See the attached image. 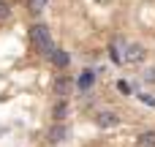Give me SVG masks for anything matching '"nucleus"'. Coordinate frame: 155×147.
<instances>
[{
	"label": "nucleus",
	"mask_w": 155,
	"mask_h": 147,
	"mask_svg": "<svg viewBox=\"0 0 155 147\" xmlns=\"http://www.w3.org/2000/svg\"><path fill=\"white\" fill-rule=\"evenodd\" d=\"M30 41H33V46H35L41 55L52 57L54 46H52V35H49V27H46V25H33V27H30Z\"/></svg>",
	"instance_id": "1"
},
{
	"label": "nucleus",
	"mask_w": 155,
	"mask_h": 147,
	"mask_svg": "<svg viewBox=\"0 0 155 147\" xmlns=\"http://www.w3.org/2000/svg\"><path fill=\"white\" fill-rule=\"evenodd\" d=\"M30 11L38 14V11H41V0H30Z\"/></svg>",
	"instance_id": "12"
},
{
	"label": "nucleus",
	"mask_w": 155,
	"mask_h": 147,
	"mask_svg": "<svg viewBox=\"0 0 155 147\" xmlns=\"http://www.w3.org/2000/svg\"><path fill=\"white\" fill-rule=\"evenodd\" d=\"M49 60H52V63H54V65H57V68H65V65H68V63H71V55H68V52H65V49H54V52H52V57H49Z\"/></svg>",
	"instance_id": "6"
},
{
	"label": "nucleus",
	"mask_w": 155,
	"mask_h": 147,
	"mask_svg": "<svg viewBox=\"0 0 155 147\" xmlns=\"http://www.w3.org/2000/svg\"><path fill=\"white\" fill-rule=\"evenodd\" d=\"M65 136H68V128H65L63 123H54V125H52V128L46 131V139H49L52 145H60V142H63Z\"/></svg>",
	"instance_id": "4"
},
{
	"label": "nucleus",
	"mask_w": 155,
	"mask_h": 147,
	"mask_svg": "<svg viewBox=\"0 0 155 147\" xmlns=\"http://www.w3.org/2000/svg\"><path fill=\"white\" fill-rule=\"evenodd\" d=\"M52 115H54V120L60 123L65 115H68V106H65V101H60V104H54V109H52Z\"/></svg>",
	"instance_id": "8"
},
{
	"label": "nucleus",
	"mask_w": 155,
	"mask_h": 147,
	"mask_svg": "<svg viewBox=\"0 0 155 147\" xmlns=\"http://www.w3.org/2000/svg\"><path fill=\"white\" fill-rule=\"evenodd\" d=\"M8 16H11V5H8L5 0H0V22H5Z\"/></svg>",
	"instance_id": "10"
},
{
	"label": "nucleus",
	"mask_w": 155,
	"mask_h": 147,
	"mask_svg": "<svg viewBox=\"0 0 155 147\" xmlns=\"http://www.w3.org/2000/svg\"><path fill=\"white\" fill-rule=\"evenodd\" d=\"M52 90H54V95H71V90H74V79H71V76H57L54 85H52Z\"/></svg>",
	"instance_id": "3"
},
{
	"label": "nucleus",
	"mask_w": 155,
	"mask_h": 147,
	"mask_svg": "<svg viewBox=\"0 0 155 147\" xmlns=\"http://www.w3.org/2000/svg\"><path fill=\"white\" fill-rule=\"evenodd\" d=\"M109 57H112V60H114V63H120V52H117V49H114V46H112V49H109Z\"/></svg>",
	"instance_id": "14"
},
{
	"label": "nucleus",
	"mask_w": 155,
	"mask_h": 147,
	"mask_svg": "<svg viewBox=\"0 0 155 147\" xmlns=\"http://www.w3.org/2000/svg\"><path fill=\"white\" fill-rule=\"evenodd\" d=\"M139 98H142V101H144L147 106H155V95H150V93H142Z\"/></svg>",
	"instance_id": "11"
},
{
	"label": "nucleus",
	"mask_w": 155,
	"mask_h": 147,
	"mask_svg": "<svg viewBox=\"0 0 155 147\" xmlns=\"http://www.w3.org/2000/svg\"><path fill=\"white\" fill-rule=\"evenodd\" d=\"M93 82H95V74H93V71L87 68V71H82V76H79V82H76V85H79L82 90H87V87H90Z\"/></svg>",
	"instance_id": "7"
},
{
	"label": "nucleus",
	"mask_w": 155,
	"mask_h": 147,
	"mask_svg": "<svg viewBox=\"0 0 155 147\" xmlns=\"http://www.w3.org/2000/svg\"><path fill=\"white\" fill-rule=\"evenodd\" d=\"M144 57H147V52H144L142 44H131L128 52H125V60H128V63H142Z\"/></svg>",
	"instance_id": "5"
},
{
	"label": "nucleus",
	"mask_w": 155,
	"mask_h": 147,
	"mask_svg": "<svg viewBox=\"0 0 155 147\" xmlns=\"http://www.w3.org/2000/svg\"><path fill=\"white\" fill-rule=\"evenodd\" d=\"M144 82H155V68H150V71H144Z\"/></svg>",
	"instance_id": "13"
},
{
	"label": "nucleus",
	"mask_w": 155,
	"mask_h": 147,
	"mask_svg": "<svg viewBox=\"0 0 155 147\" xmlns=\"http://www.w3.org/2000/svg\"><path fill=\"white\" fill-rule=\"evenodd\" d=\"M117 123H120V117H117L114 112H109V109H104V112L95 115V125H98V128H114Z\"/></svg>",
	"instance_id": "2"
},
{
	"label": "nucleus",
	"mask_w": 155,
	"mask_h": 147,
	"mask_svg": "<svg viewBox=\"0 0 155 147\" xmlns=\"http://www.w3.org/2000/svg\"><path fill=\"white\" fill-rule=\"evenodd\" d=\"M139 145L142 147H155V134H142L139 136Z\"/></svg>",
	"instance_id": "9"
}]
</instances>
